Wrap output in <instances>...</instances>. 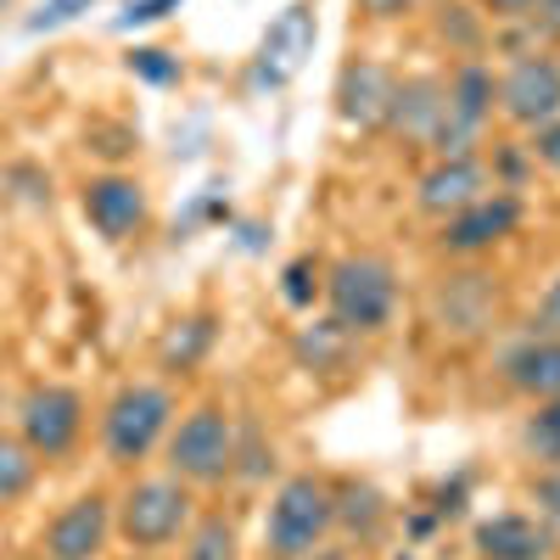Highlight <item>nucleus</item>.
<instances>
[{
    "label": "nucleus",
    "mask_w": 560,
    "mask_h": 560,
    "mask_svg": "<svg viewBox=\"0 0 560 560\" xmlns=\"http://www.w3.org/2000/svg\"><path fill=\"white\" fill-rule=\"evenodd\" d=\"M314 34H319V23H314V7H287L275 23H269V34H264V45H258V57H253V84H269V90H280L298 68H303V57L314 51Z\"/></svg>",
    "instance_id": "obj_15"
},
{
    "label": "nucleus",
    "mask_w": 560,
    "mask_h": 560,
    "mask_svg": "<svg viewBox=\"0 0 560 560\" xmlns=\"http://www.w3.org/2000/svg\"><path fill=\"white\" fill-rule=\"evenodd\" d=\"M337 533V493L331 477L298 471L280 477V488L264 504V560H308Z\"/></svg>",
    "instance_id": "obj_2"
},
{
    "label": "nucleus",
    "mask_w": 560,
    "mask_h": 560,
    "mask_svg": "<svg viewBox=\"0 0 560 560\" xmlns=\"http://www.w3.org/2000/svg\"><path fill=\"white\" fill-rule=\"evenodd\" d=\"M393 90H398V73L382 68L376 57H348L342 73H337V118L359 135H376L387 124V107H393Z\"/></svg>",
    "instance_id": "obj_13"
},
{
    "label": "nucleus",
    "mask_w": 560,
    "mask_h": 560,
    "mask_svg": "<svg viewBox=\"0 0 560 560\" xmlns=\"http://www.w3.org/2000/svg\"><path fill=\"white\" fill-rule=\"evenodd\" d=\"M438 34H443V39H454V51L477 57V51H482V39H488V18H482V12H471V7H443Z\"/></svg>",
    "instance_id": "obj_24"
},
{
    "label": "nucleus",
    "mask_w": 560,
    "mask_h": 560,
    "mask_svg": "<svg viewBox=\"0 0 560 560\" xmlns=\"http://www.w3.org/2000/svg\"><path fill=\"white\" fill-rule=\"evenodd\" d=\"M331 493H337V527L348 533V538H359V544H370L382 527H387V499H382V488H370V482H359V477H342V482H331Z\"/></svg>",
    "instance_id": "obj_18"
},
{
    "label": "nucleus",
    "mask_w": 560,
    "mask_h": 560,
    "mask_svg": "<svg viewBox=\"0 0 560 560\" xmlns=\"http://www.w3.org/2000/svg\"><path fill=\"white\" fill-rule=\"evenodd\" d=\"M477 560H555L560 538L533 516V510H493L471 527Z\"/></svg>",
    "instance_id": "obj_14"
},
{
    "label": "nucleus",
    "mask_w": 560,
    "mask_h": 560,
    "mask_svg": "<svg viewBox=\"0 0 560 560\" xmlns=\"http://www.w3.org/2000/svg\"><path fill=\"white\" fill-rule=\"evenodd\" d=\"M415 7H420V0H359V12H364L370 23H404Z\"/></svg>",
    "instance_id": "obj_34"
},
{
    "label": "nucleus",
    "mask_w": 560,
    "mask_h": 560,
    "mask_svg": "<svg viewBox=\"0 0 560 560\" xmlns=\"http://www.w3.org/2000/svg\"><path fill=\"white\" fill-rule=\"evenodd\" d=\"M527 152H533V168L560 174V118H549L544 129H533V135H527Z\"/></svg>",
    "instance_id": "obj_31"
},
{
    "label": "nucleus",
    "mask_w": 560,
    "mask_h": 560,
    "mask_svg": "<svg viewBox=\"0 0 560 560\" xmlns=\"http://www.w3.org/2000/svg\"><path fill=\"white\" fill-rule=\"evenodd\" d=\"M443 102H448V79L443 73H409L393 90V107H387V135L404 140V147H432V135L443 124Z\"/></svg>",
    "instance_id": "obj_16"
},
{
    "label": "nucleus",
    "mask_w": 560,
    "mask_h": 560,
    "mask_svg": "<svg viewBox=\"0 0 560 560\" xmlns=\"http://www.w3.org/2000/svg\"><path fill=\"white\" fill-rule=\"evenodd\" d=\"M499 376L504 387L527 398V404H544V398H560V337L555 331H533L522 337L499 359Z\"/></svg>",
    "instance_id": "obj_17"
},
{
    "label": "nucleus",
    "mask_w": 560,
    "mask_h": 560,
    "mask_svg": "<svg viewBox=\"0 0 560 560\" xmlns=\"http://www.w3.org/2000/svg\"><path fill=\"white\" fill-rule=\"evenodd\" d=\"M319 287H325V269L314 258H298V264H287V275H280V298H287L292 308H308L319 298Z\"/></svg>",
    "instance_id": "obj_27"
},
{
    "label": "nucleus",
    "mask_w": 560,
    "mask_h": 560,
    "mask_svg": "<svg viewBox=\"0 0 560 560\" xmlns=\"http://www.w3.org/2000/svg\"><path fill=\"white\" fill-rule=\"evenodd\" d=\"M84 393L68 387V382H34L18 404H12V420H18V438L34 459H68L84 438Z\"/></svg>",
    "instance_id": "obj_6"
},
{
    "label": "nucleus",
    "mask_w": 560,
    "mask_h": 560,
    "mask_svg": "<svg viewBox=\"0 0 560 560\" xmlns=\"http://www.w3.org/2000/svg\"><path fill=\"white\" fill-rule=\"evenodd\" d=\"M7 409H12V398H7V387H0V420H7Z\"/></svg>",
    "instance_id": "obj_37"
},
{
    "label": "nucleus",
    "mask_w": 560,
    "mask_h": 560,
    "mask_svg": "<svg viewBox=\"0 0 560 560\" xmlns=\"http://www.w3.org/2000/svg\"><path fill=\"white\" fill-rule=\"evenodd\" d=\"M527 504H533V516L560 538V465H555V471H533V482H527Z\"/></svg>",
    "instance_id": "obj_28"
},
{
    "label": "nucleus",
    "mask_w": 560,
    "mask_h": 560,
    "mask_svg": "<svg viewBox=\"0 0 560 560\" xmlns=\"http://www.w3.org/2000/svg\"><path fill=\"white\" fill-rule=\"evenodd\" d=\"M174 393L163 382H124L107 409H102V454L118 471H140L163 443H168V427H174Z\"/></svg>",
    "instance_id": "obj_4"
},
{
    "label": "nucleus",
    "mask_w": 560,
    "mask_h": 560,
    "mask_svg": "<svg viewBox=\"0 0 560 560\" xmlns=\"http://www.w3.org/2000/svg\"><path fill=\"white\" fill-rule=\"evenodd\" d=\"M522 454L533 459V471H555L560 465V398H544L522 420Z\"/></svg>",
    "instance_id": "obj_20"
},
{
    "label": "nucleus",
    "mask_w": 560,
    "mask_h": 560,
    "mask_svg": "<svg viewBox=\"0 0 560 560\" xmlns=\"http://www.w3.org/2000/svg\"><path fill=\"white\" fill-rule=\"evenodd\" d=\"M79 208H84L90 230H96L102 242H135L140 230L152 224L147 185H140L135 174H124V168H107V174H96V179H84Z\"/></svg>",
    "instance_id": "obj_10"
},
{
    "label": "nucleus",
    "mask_w": 560,
    "mask_h": 560,
    "mask_svg": "<svg viewBox=\"0 0 560 560\" xmlns=\"http://www.w3.org/2000/svg\"><path fill=\"white\" fill-rule=\"evenodd\" d=\"M538 0H477V12L488 18V28H510V23H527Z\"/></svg>",
    "instance_id": "obj_32"
},
{
    "label": "nucleus",
    "mask_w": 560,
    "mask_h": 560,
    "mask_svg": "<svg viewBox=\"0 0 560 560\" xmlns=\"http://www.w3.org/2000/svg\"><path fill=\"white\" fill-rule=\"evenodd\" d=\"M533 325H538V331H555V337H560V275L549 280V292H544V303H538V319H533Z\"/></svg>",
    "instance_id": "obj_35"
},
{
    "label": "nucleus",
    "mask_w": 560,
    "mask_h": 560,
    "mask_svg": "<svg viewBox=\"0 0 560 560\" xmlns=\"http://www.w3.org/2000/svg\"><path fill=\"white\" fill-rule=\"evenodd\" d=\"M124 68L135 79H147V84H179V73H185V62L174 51H163V45H135V51L124 57Z\"/></svg>",
    "instance_id": "obj_26"
},
{
    "label": "nucleus",
    "mask_w": 560,
    "mask_h": 560,
    "mask_svg": "<svg viewBox=\"0 0 560 560\" xmlns=\"http://www.w3.org/2000/svg\"><path fill=\"white\" fill-rule=\"evenodd\" d=\"M319 298H325V319L337 331H348L353 342L382 337L398 314V269L382 253H342L325 264Z\"/></svg>",
    "instance_id": "obj_1"
},
{
    "label": "nucleus",
    "mask_w": 560,
    "mask_h": 560,
    "mask_svg": "<svg viewBox=\"0 0 560 560\" xmlns=\"http://www.w3.org/2000/svg\"><path fill=\"white\" fill-rule=\"evenodd\" d=\"M348 342H353V337L337 331V325L325 319V325H314V331L298 337V359L314 364V370H319V364H342V359H348Z\"/></svg>",
    "instance_id": "obj_25"
},
{
    "label": "nucleus",
    "mask_w": 560,
    "mask_h": 560,
    "mask_svg": "<svg viewBox=\"0 0 560 560\" xmlns=\"http://www.w3.org/2000/svg\"><path fill=\"white\" fill-rule=\"evenodd\" d=\"M113 538H118L113 533V499L90 488V493H73L57 516L45 522L39 549H45V560H102Z\"/></svg>",
    "instance_id": "obj_11"
},
{
    "label": "nucleus",
    "mask_w": 560,
    "mask_h": 560,
    "mask_svg": "<svg viewBox=\"0 0 560 560\" xmlns=\"http://www.w3.org/2000/svg\"><path fill=\"white\" fill-rule=\"evenodd\" d=\"M96 0H39V12H28V34H51V28H68L73 18H84Z\"/></svg>",
    "instance_id": "obj_30"
},
{
    "label": "nucleus",
    "mask_w": 560,
    "mask_h": 560,
    "mask_svg": "<svg viewBox=\"0 0 560 560\" xmlns=\"http://www.w3.org/2000/svg\"><path fill=\"white\" fill-rule=\"evenodd\" d=\"M213 348V319L208 314H191V319H179L174 331L163 337V364L168 370H197V359Z\"/></svg>",
    "instance_id": "obj_23"
},
{
    "label": "nucleus",
    "mask_w": 560,
    "mask_h": 560,
    "mask_svg": "<svg viewBox=\"0 0 560 560\" xmlns=\"http://www.w3.org/2000/svg\"><path fill=\"white\" fill-rule=\"evenodd\" d=\"M393 560H409V555H393Z\"/></svg>",
    "instance_id": "obj_39"
},
{
    "label": "nucleus",
    "mask_w": 560,
    "mask_h": 560,
    "mask_svg": "<svg viewBox=\"0 0 560 560\" xmlns=\"http://www.w3.org/2000/svg\"><path fill=\"white\" fill-rule=\"evenodd\" d=\"M308 560H348V555H342V549H331V544H325V549H314Z\"/></svg>",
    "instance_id": "obj_36"
},
{
    "label": "nucleus",
    "mask_w": 560,
    "mask_h": 560,
    "mask_svg": "<svg viewBox=\"0 0 560 560\" xmlns=\"http://www.w3.org/2000/svg\"><path fill=\"white\" fill-rule=\"evenodd\" d=\"M179 560H242L236 522H230L224 510H202L191 522V533L179 538Z\"/></svg>",
    "instance_id": "obj_19"
},
{
    "label": "nucleus",
    "mask_w": 560,
    "mask_h": 560,
    "mask_svg": "<svg viewBox=\"0 0 560 560\" xmlns=\"http://www.w3.org/2000/svg\"><path fill=\"white\" fill-rule=\"evenodd\" d=\"M275 471V443L264 438L258 420H236V459H230V482H264Z\"/></svg>",
    "instance_id": "obj_22"
},
{
    "label": "nucleus",
    "mask_w": 560,
    "mask_h": 560,
    "mask_svg": "<svg viewBox=\"0 0 560 560\" xmlns=\"http://www.w3.org/2000/svg\"><path fill=\"white\" fill-rule=\"evenodd\" d=\"M493 191V174H488V158L482 152H459V158H432L415 179V208L427 219H448L459 208H471L477 197Z\"/></svg>",
    "instance_id": "obj_12"
},
{
    "label": "nucleus",
    "mask_w": 560,
    "mask_h": 560,
    "mask_svg": "<svg viewBox=\"0 0 560 560\" xmlns=\"http://www.w3.org/2000/svg\"><path fill=\"white\" fill-rule=\"evenodd\" d=\"M7 7H12V0H0V12H7Z\"/></svg>",
    "instance_id": "obj_38"
},
{
    "label": "nucleus",
    "mask_w": 560,
    "mask_h": 560,
    "mask_svg": "<svg viewBox=\"0 0 560 560\" xmlns=\"http://www.w3.org/2000/svg\"><path fill=\"white\" fill-rule=\"evenodd\" d=\"M179 7H185V0H124L118 18H113V28H118V34H129V28H152V23L174 18Z\"/></svg>",
    "instance_id": "obj_29"
},
{
    "label": "nucleus",
    "mask_w": 560,
    "mask_h": 560,
    "mask_svg": "<svg viewBox=\"0 0 560 560\" xmlns=\"http://www.w3.org/2000/svg\"><path fill=\"white\" fill-rule=\"evenodd\" d=\"M527 28H533V39L544 45V51H549V45H560V0H538Z\"/></svg>",
    "instance_id": "obj_33"
},
{
    "label": "nucleus",
    "mask_w": 560,
    "mask_h": 560,
    "mask_svg": "<svg viewBox=\"0 0 560 560\" xmlns=\"http://www.w3.org/2000/svg\"><path fill=\"white\" fill-rule=\"evenodd\" d=\"M34 471H39V459L23 448V438L18 432H0V510H12L34 488Z\"/></svg>",
    "instance_id": "obj_21"
},
{
    "label": "nucleus",
    "mask_w": 560,
    "mask_h": 560,
    "mask_svg": "<svg viewBox=\"0 0 560 560\" xmlns=\"http://www.w3.org/2000/svg\"><path fill=\"white\" fill-rule=\"evenodd\" d=\"M493 113L510 129H544L560 118V57L555 51H516L493 73Z\"/></svg>",
    "instance_id": "obj_7"
},
{
    "label": "nucleus",
    "mask_w": 560,
    "mask_h": 560,
    "mask_svg": "<svg viewBox=\"0 0 560 560\" xmlns=\"http://www.w3.org/2000/svg\"><path fill=\"white\" fill-rule=\"evenodd\" d=\"M522 219H527L522 191H499V185H493L488 197H477L471 208H459V213H448V219L438 224L432 247H438L443 258L471 264V258H488L493 247H504V242L522 230Z\"/></svg>",
    "instance_id": "obj_9"
},
{
    "label": "nucleus",
    "mask_w": 560,
    "mask_h": 560,
    "mask_svg": "<svg viewBox=\"0 0 560 560\" xmlns=\"http://www.w3.org/2000/svg\"><path fill=\"white\" fill-rule=\"evenodd\" d=\"M202 516L197 510V488L179 482L174 471L163 477H129V488L113 499V533L135 549V555H158L168 544H179L191 533V522Z\"/></svg>",
    "instance_id": "obj_3"
},
{
    "label": "nucleus",
    "mask_w": 560,
    "mask_h": 560,
    "mask_svg": "<svg viewBox=\"0 0 560 560\" xmlns=\"http://www.w3.org/2000/svg\"><path fill=\"white\" fill-rule=\"evenodd\" d=\"M163 454H168V471L179 482H191L197 493L230 482V459H236V415H230L224 404H213V398L191 404L185 415H174Z\"/></svg>",
    "instance_id": "obj_5"
},
{
    "label": "nucleus",
    "mask_w": 560,
    "mask_h": 560,
    "mask_svg": "<svg viewBox=\"0 0 560 560\" xmlns=\"http://www.w3.org/2000/svg\"><path fill=\"white\" fill-rule=\"evenodd\" d=\"M488 124H493V68L482 57H459V68L448 73V102H443V124L432 135V158L482 152Z\"/></svg>",
    "instance_id": "obj_8"
}]
</instances>
